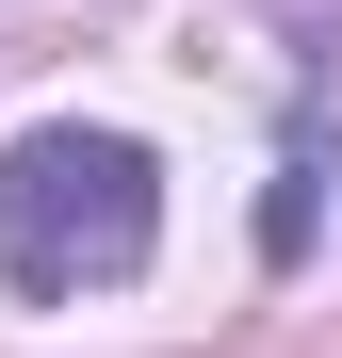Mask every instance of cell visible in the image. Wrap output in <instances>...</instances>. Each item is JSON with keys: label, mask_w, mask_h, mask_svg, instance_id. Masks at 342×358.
<instances>
[{"label": "cell", "mask_w": 342, "mask_h": 358, "mask_svg": "<svg viewBox=\"0 0 342 358\" xmlns=\"http://www.w3.org/2000/svg\"><path fill=\"white\" fill-rule=\"evenodd\" d=\"M147 245H163V163L131 131L49 114L0 147V277L17 293H114V277H147Z\"/></svg>", "instance_id": "6da1fadb"}]
</instances>
